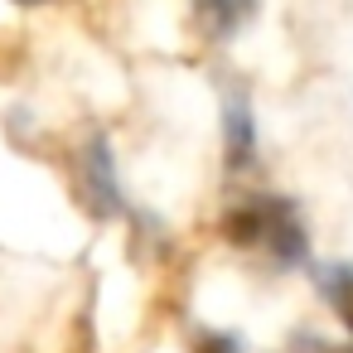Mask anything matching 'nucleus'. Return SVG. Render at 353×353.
Returning a JSON list of instances; mask_svg holds the SVG:
<instances>
[{
  "mask_svg": "<svg viewBox=\"0 0 353 353\" xmlns=\"http://www.w3.org/2000/svg\"><path fill=\"white\" fill-rule=\"evenodd\" d=\"M223 237L237 247H261L276 261H300L305 256V223L285 199H252L237 203L223 218Z\"/></svg>",
  "mask_w": 353,
  "mask_h": 353,
  "instance_id": "obj_1",
  "label": "nucleus"
},
{
  "mask_svg": "<svg viewBox=\"0 0 353 353\" xmlns=\"http://www.w3.org/2000/svg\"><path fill=\"white\" fill-rule=\"evenodd\" d=\"M223 155H228V165L232 170H247L252 165V155H256V126H252V107H247V97H228L223 102Z\"/></svg>",
  "mask_w": 353,
  "mask_h": 353,
  "instance_id": "obj_2",
  "label": "nucleus"
},
{
  "mask_svg": "<svg viewBox=\"0 0 353 353\" xmlns=\"http://www.w3.org/2000/svg\"><path fill=\"white\" fill-rule=\"evenodd\" d=\"M256 10V0H194V25L208 39H232Z\"/></svg>",
  "mask_w": 353,
  "mask_h": 353,
  "instance_id": "obj_3",
  "label": "nucleus"
},
{
  "mask_svg": "<svg viewBox=\"0 0 353 353\" xmlns=\"http://www.w3.org/2000/svg\"><path fill=\"white\" fill-rule=\"evenodd\" d=\"M319 285H324V300L334 305L339 324L353 334V271H348V266H334V271L319 276Z\"/></svg>",
  "mask_w": 353,
  "mask_h": 353,
  "instance_id": "obj_4",
  "label": "nucleus"
},
{
  "mask_svg": "<svg viewBox=\"0 0 353 353\" xmlns=\"http://www.w3.org/2000/svg\"><path fill=\"white\" fill-rule=\"evenodd\" d=\"M194 353H242V343L228 339V334H203V339L194 343Z\"/></svg>",
  "mask_w": 353,
  "mask_h": 353,
  "instance_id": "obj_5",
  "label": "nucleus"
},
{
  "mask_svg": "<svg viewBox=\"0 0 353 353\" xmlns=\"http://www.w3.org/2000/svg\"><path fill=\"white\" fill-rule=\"evenodd\" d=\"M305 353H339V348H324L319 339H310V348H305Z\"/></svg>",
  "mask_w": 353,
  "mask_h": 353,
  "instance_id": "obj_6",
  "label": "nucleus"
},
{
  "mask_svg": "<svg viewBox=\"0 0 353 353\" xmlns=\"http://www.w3.org/2000/svg\"><path fill=\"white\" fill-rule=\"evenodd\" d=\"M15 6H39V0H15Z\"/></svg>",
  "mask_w": 353,
  "mask_h": 353,
  "instance_id": "obj_7",
  "label": "nucleus"
}]
</instances>
